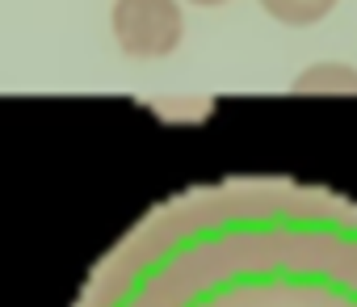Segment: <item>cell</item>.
I'll use <instances>...</instances> for the list:
<instances>
[{
    "label": "cell",
    "mask_w": 357,
    "mask_h": 307,
    "mask_svg": "<svg viewBox=\"0 0 357 307\" xmlns=\"http://www.w3.org/2000/svg\"><path fill=\"white\" fill-rule=\"evenodd\" d=\"M84 307H357V198L231 177L151 211Z\"/></svg>",
    "instance_id": "6da1fadb"
},
{
    "label": "cell",
    "mask_w": 357,
    "mask_h": 307,
    "mask_svg": "<svg viewBox=\"0 0 357 307\" xmlns=\"http://www.w3.org/2000/svg\"><path fill=\"white\" fill-rule=\"evenodd\" d=\"M114 38L130 55H168L181 43L176 0H114Z\"/></svg>",
    "instance_id": "7a4b0ae2"
},
{
    "label": "cell",
    "mask_w": 357,
    "mask_h": 307,
    "mask_svg": "<svg viewBox=\"0 0 357 307\" xmlns=\"http://www.w3.org/2000/svg\"><path fill=\"white\" fill-rule=\"evenodd\" d=\"M261 5L265 13H273L286 26H307V22H319L336 0H261Z\"/></svg>",
    "instance_id": "3957f363"
},
{
    "label": "cell",
    "mask_w": 357,
    "mask_h": 307,
    "mask_svg": "<svg viewBox=\"0 0 357 307\" xmlns=\"http://www.w3.org/2000/svg\"><path fill=\"white\" fill-rule=\"evenodd\" d=\"M194 5H223V0H194Z\"/></svg>",
    "instance_id": "277c9868"
}]
</instances>
